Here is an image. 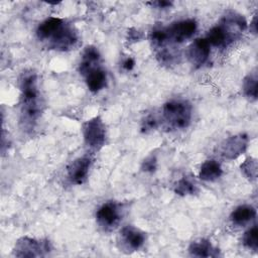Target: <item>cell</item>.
I'll return each mask as SVG.
<instances>
[{"instance_id":"obj_22","label":"cell","mask_w":258,"mask_h":258,"mask_svg":"<svg viewBox=\"0 0 258 258\" xmlns=\"http://www.w3.org/2000/svg\"><path fill=\"white\" fill-rule=\"evenodd\" d=\"M156 168H157V158L155 155H149L142 161V164H141L142 171L147 173H152L156 170Z\"/></svg>"},{"instance_id":"obj_19","label":"cell","mask_w":258,"mask_h":258,"mask_svg":"<svg viewBox=\"0 0 258 258\" xmlns=\"http://www.w3.org/2000/svg\"><path fill=\"white\" fill-rule=\"evenodd\" d=\"M242 242H243V245L247 249L257 252V250H258V227H257V225L250 227L244 233Z\"/></svg>"},{"instance_id":"obj_10","label":"cell","mask_w":258,"mask_h":258,"mask_svg":"<svg viewBox=\"0 0 258 258\" xmlns=\"http://www.w3.org/2000/svg\"><path fill=\"white\" fill-rule=\"evenodd\" d=\"M249 137L246 133H238L225 139L220 146L222 157L227 160H233L242 155L248 148Z\"/></svg>"},{"instance_id":"obj_26","label":"cell","mask_w":258,"mask_h":258,"mask_svg":"<svg viewBox=\"0 0 258 258\" xmlns=\"http://www.w3.org/2000/svg\"><path fill=\"white\" fill-rule=\"evenodd\" d=\"M257 14L254 15L253 19H252V22L250 23V31H252V33L256 34L257 33Z\"/></svg>"},{"instance_id":"obj_24","label":"cell","mask_w":258,"mask_h":258,"mask_svg":"<svg viewBox=\"0 0 258 258\" xmlns=\"http://www.w3.org/2000/svg\"><path fill=\"white\" fill-rule=\"evenodd\" d=\"M152 5H154L156 8H159V9H166V8H169L172 6V2L170 1H155V2H151Z\"/></svg>"},{"instance_id":"obj_1","label":"cell","mask_w":258,"mask_h":258,"mask_svg":"<svg viewBox=\"0 0 258 258\" xmlns=\"http://www.w3.org/2000/svg\"><path fill=\"white\" fill-rule=\"evenodd\" d=\"M19 88V126L23 132L31 133L43 112V100L36 73L32 70L24 71L20 76Z\"/></svg>"},{"instance_id":"obj_2","label":"cell","mask_w":258,"mask_h":258,"mask_svg":"<svg viewBox=\"0 0 258 258\" xmlns=\"http://www.w3.org/2000/svg\"><path fill=\"white\" fill-rule=\"evenodd\" d=\"M37 39L48 49L68 51L79 42L77 28L68 20L50 16L41 21L36 28Z\"/></svg>"},{"instance_id":"obj_13","label":"cell","mask_w":258,"mask_h":258,"mask_svg":"<svg viewBox=\"0 0 258 258\" xmlns=\"http://www.w3.org/2000/svg\"><path fill=\"white\" fill-rule=\"evenodd\" d=\"M81 75L84 77L86 85L92 93H99L107 86V72L102 68L101 63L91 67Z\"/></svg>"},{"instance_id":"obj_3","label":"cell","mask_w":258,"mask_h":258,"mask_svg":"<svg viewBox=\"0 0 258 258\" xmlns=\"http://www.w3.org/2000/svg\"><path fill=\"white\" fill-rule=\"evenodd\" d=\"M158 118L167 131L183 130L191 122L192 106L184 99L169 100L162 105Z\"/></svg>"},{"instance_id":"obj_4","label":"cell","mask_w":258,"mask_h":258,"mask_svg":"<svg viewBox=\"0 0 258 258\" xmlns=\"http://www.w3.org/2000/svg\"><path fill=\"white\" fill-rule=\"evenodd\" d=\"M51 244L46 239H36L28 236L19 238L13 248V256L23 257H45L51 252Z\"/></svg>"},{"instance_id":"obj_7","label":"cell","mask_w":258,"mask_h":258,"mask_svg":"<svg viewBox=\"0 0 258 258\" xmlns=\"http://www.w3.org/2000/svg\"><path fill=\"white\" fill-rule=\"evenodd\" d=\"M218 25L221 27L228 45H230L242 36L247 28V21L241 13L229 9L225 11Z\"/></svg>"},{"instance_id":"obj_11","label":"cell","mask_w":258,"mask_h":258,"mask_svg":"<svg viewBox=\"0 0 258 258\" xmlns=\"http://www.w3.org/2000/svg\"><path fill=\"white\" fill-rule=\"evenodd\" d=\"M93 163L91 155H83L74 159L67 168V178L75 185L83 184L88 176Z\"/></svg>"},{"instance_id":"obj_20","label":"cell","mask_w":258,"mask_h":258,"mask_svg":"<svg viewBox=\"0 0 258 258\" xmlns=\"http://www.w3.org/2000/svg\"><path fill=\"white\" fill-rule=\"evenodd\" d=\"M241 171L246 178L250 181H254L257 178V160L253 157L247 158L241 165Z\"/></svg>"},{"instance_id":"obj_16","label":"cell","mask_w":258,"mask_h":258,"mask_svg":"<svg viewBox=\"0 0 258 258\" xmlns=\"http://www.w3.org/2000/svg\"><path fill=\"white\" fill-rule=\"evenodd\" d=\"M223 174V168L216 159L205 160L200 167L199 177L204 181H215Z\"/></svg>"},{"instance_id":"obj_12","label":"cell","mask_w":258,"mask_h":258,"mask_svg":"<svg viewBox=\"0 0 258 258\" xmlns=\"http://www.w3.org/2000/svg\"><path fill=\"white\" fill-rule=\"evenodd\" d=\"M211 45L206 38L195 39L187 48V57L189 62L196 68H202L210 58Z\"/></svg>"},{"instance_id":"obj_21","label":"cell","mask_w":258,"mask_h":258,"mask_svg":"<svg viewBox=\"0 0 258 258\" xmlns=\"http://www.w3.org/2000/svg\"><path fill=\"white\" fill-rule=\"evenodd\" d=\"M159 125V118L152 113L147 114L141 122V131L144 133H148L152 130H155Z\"/></svg>"},{"instance_id":"obj_9","label":"cell","mask_w":258,"mask_h":258,"mask_svg":"<svg viewBox=\"0 0 258 258\" xmlns=\"http://www.w3.org/2000/svg\"><path fill=\"white\" fill-rule=\"evenodd\" d=\"M197 29L198 23L192 18L178 20L164 27L166 39L168 40V42L174 45L180 44L191 38L196 33Z\"/></svg>"},{"instance_id":"obj_5","label":"cell","mask_w":258,"mask_h":258,"mask_svg":"<svg viewBox=\"0 0 258 258\" xmlns=\"http://www.w3.org/2000/svg\"><path fill=\"white\" fill-rule=\"evenodd\" d=\"M82 133L85 144L94 151L100 150L106 143L107 129L103 119L95 116L82 125Z\"/></svg>"},{"instance_id":"obj_6","label":"cell","mask_w":258,"mask_h":258,"mask_svg":"<svg viewBox=\"0 0 258 258\" xmlns=\"http://www.w3.org/2000/svg\"><path fill=\"white\" fill-rule=\"evenodd\" d=\"M124 209L122 204L115 201H108L102 204L96 211V222L105 232H110L117 228L122 221Z\"/></svg>"},{"instance_id":"obj_18","label":"cell","mask_w":258,"mask_h":258,"mask_svg":"<svg viewBox=\"0 0 258 258\" xmlns=\"http://www.w3.org/2000/svg\"><path fill=\"white\" fill-rule=\"evenodd\" d=\"M173 190L176 195L185 197V196L196 195L199 191V188L197 183L192 179L186 176H182L175 182Z\"/></svg>"},{"instance_id":"obj_23","label":"cell","mask_w":258,"mask_h":258,"mask_svg":"<svg viewBox=\"0 0 258 258\" xmlns=\"http://www.w3.org/2000/svg\"><path fill=\"white\" fill-rule=\"evenodd\" d=\"M134 67H135V60L131 56H127L126 58L123 59V61H122L123 70L129 72V71H132Z\"/></svg>"},{"instance_id":"obj_15","label":"cell","mask_w":258,"mask_h":258,"mask_svg":"<svg viewBox=\"0 0 258 258\" xmlns=\"http://www.w3.org/2000/svg\"><path fill=\"white\" fill-rule=\"evenodd\" d=\"M256 215L257 212L253 206L244 204L236 207L232 211L230 215V221L233 225L237 227H245L253 220H255Z\"/></svg>"},{"instance_id":"obj_14","label":"cell","mask_w":258,"mask_h":258,"mask_svg":"<svg viewBox=\"0 0 258 258\" xmlns=\"http://www.w3.org/2000/svg\"><path fill=\"white\" fill-rule=\"evenodd\" d=\"M188 253L194 257H219L220 249L214 246L210 240L200 238L192 241L188 246Z\"/></svg>"},{"instance_id":"obj_8","label":"cell","mask_w":258,"mask_h":258,"mask_svg":"<svg viewBox=\"0 0 258 258\" xmlns=\"http://www.w3.org/2000/svg\"><path fill=\"white\" fill-rule=\"evenodd\" d=\"M146 241V234L133 225L121 228L118 235V246L120 251L127 254L140 250Z\"/></svg>"},{"instance_id":"obj_25","label":"cell","mask_w":258,"mask_h":258,"mask_svg":"<svg viewBox=\"0 0 258 258\" xmlns=\"http://www.w3.org/2000/svg\"><path fill=\"white\" fill-rule=\"evenodd\" d=\"M128 36H129V40H134V41H138L141 38V34L138 30L134 29V32H132V30L128 31Z\"/></svg>"},{"instance_id":"obj_17","label":"cell","mask_w":258,"mask_h":258,"mask_svg":"<svg viewBox=\"0 0 258 258\" xmlns=\"http://www.w3.org/2000/svg\"><path fill=\"white\" fill-rule=\"evenodd\" d=\"M257 82H258V77H257L256 69L250 72L243 80V86H242L243 93L245 97L251 102H254L257 100V95H258Z\"/></svg>"}]
</instances>
